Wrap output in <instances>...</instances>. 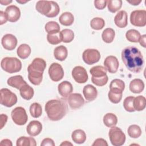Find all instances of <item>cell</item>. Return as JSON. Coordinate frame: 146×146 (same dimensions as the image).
<instances>
[{"label":"cell","mask_w":146,"mask_h":146,"mask_svg":"<svg viewBox=\"0 0 146 146\" xmlns=\"http://www.w3.org/2000/svg\"><path fill=\"white\" fill-rule=\"evenodd\" d=\"M71 138L73 141L76 144L84 143L86 140V135L82 129H76L71 134Z\"/></svg>","instance_id":"27"},{"label":"cell","mask_w":146,"mask_h":146,"mask_svg":"<svg viewBox=\"0 0 146 146\" xmlns=\"http://www.w3.org/2000/svg\"><path fill=\"white\" fill-rule=\"evenodd\" d=\"M107 70L102 66H96L92 67L90 70V72L92 75L91 79L103 78L107 75Z\"/></svg>","instance_id":"21"},{"label":"cell","mask_w":146,"mask_h":146,"mask_svg":"<svg viewBox=\"0 0 146 146\" xmlns=\"http://www.w3.org/2000/svg\"><path fill=\"white\" fill-rule=\"evenodd\" d=\"M72 76L75 81L78 83H86L88 78L86 69L80 66L75 67L72 70Z\"/></svg>","instance_id":"12"},{"label":"cell","mask_w":146,"mask_h":146,"mask_svg":"<svg viewBox=\"0 0 146 146\" xmlns=\"http://www.w3.org/2000/svg\"><path fill=\"white\" fill-rule=\"evenodd\" d=\"M45 111L50 120L58 121L66 115L67 105L63 100L52 99L46 103Z\"/></svg>","instance_id":"2"},{"label":"cell","mask_w":146,"mask_h":146,"mask_svg":"<svg viewBox=\"0 0 146 146\" xmlns=\"http://www.w3.org/2000/svg\"><path fill=\"white\" fill-rule=\"evenodd\" d=\"M109 100L114 104L119 103L122 98V93H117L110 90L108 94Z\"/></svg>","instance_id":"43"},{"label":"cell","mask_w":146,"mask_h":146,"mask_svg":"<svg viewBox=\"0 0 146 146\" xmlns=\"http://www.w3.org/2000/svg\"><path fill=\"white\" fill-rule=\"evenodd\" d=\"M121 59L127 69L132 72L138 73L143 67V56L140 51L134 46H128L123 49Z\"/></svg>","instance_id":"1"},{"label":"cell","mask_w":146,"mask_h":146,"mask_svg":"<svg viewBox=\"0 0 146 146\" xmlns=\"http://www.w3.org/2000/svg\"><path fill=\"white\" fill-rule=\"evenodd\" d=\"M107 5L108 10L111 13H115L118 11L122 6L121 0H108L107 1Z\"/></svg>","instance_id":"38"},{"label":"cell","mask_w":146,"mask_h":146,"mask_svg":"<svg viewBox=\"0 0 146 146\" xmlns=\"http://www.w3.org/2000/svg\"><path fill=\"white\" fill-rule=\"evenodd\" d=\"M11 116L14 123L18 125L25 124L28 120L26 110L22 107H17L13 109L11 113Z\"/></svg>","instance_id":"8"},{"label":"cell","mask_w":146,"mask_h":146,"mask_svg":"<svg viewBox=\"0 0 146 146\" xmlns=\"http://www.w3.org/2000/svg\"><path fill=\"white\" fill-rule=\"evenodd\" d=\"M59 21L62 25L68 26L73 23L74 17L73 14L70 12H64L59 17Z\"/></svg>","instance_id":"29"},{"label":"cell","mask_w":146,"mask_h":146,"mask_svg":"<svg viewBox=\"0 0 146 146\" xmlns=\"http://www.w3.org/2000/svg\"><path fill=\"white\" fill-rule=\"evenodd\" d=\"M83 61L88 65L93 64L98 62L100 59V54L96 49L88 48L84 51L82 55Z\"/></svg>","instance_id":"10"},{"label":"cell","mask_w":146,"mask_h":146,"mask_svg":"<svg viewBox=\"0 0 146 146\" xmlns=\"http://www.w3.org/2000/svg\"><path fill=\"white\" fill-rule=\"evenodd\" d=\"M60 145H66V146H67V145H72V144L70 142H68V141H63V143H62L60 144Z\"/></svg>","instance_id":"54"},{"label":"cell","mask_w":146,"mask_h":146,"mask_svg":"<svg viewBox=\"0 0 146 146\" xmlns=\"http://www.w3.org/2000/svg\"><path fill=\"white\" fill-rule=\"evenodd\" d=\"M42 125L38 120H33L30 121L27 126L26 131L27 133L31 136L38 135L42 131Z\"/></svg>","instance_id":"17"},{"label":"cell","mask_w":146,"mask_h":146,"mask_svg":"<svg viewBox=\"0 0 146 146\" xmlns=\"http://www.w3.org/2000/svg\"><path fill=\"white\" fill-rule=\"evenodd\" d=\"M46 67V61L40 58H35L28 66V79L33 84L38 86L40 84Z\"/></svg>","instance_id":"3"},{"label":"cell","mask_w":146,"mask_h":146,"mask_svg":"<svg viewBox=\"0 0 146 146\" xmlns=\"http://www.w3.org/2000/svg\"><path fill=\"white\" fill-rule=\"evenodd\" d=\"M16 1L18 3H21V4H23V3H25L27 2V1H22V0H16Z\"/></svg>","instance_id":"55"},{"label":"cell","mask_w":146,"mask_h":146,"mask_svg":"<svg viewBox=\"0 0 146 146\" xmlns=\"http://www.w3.org/2000/svg\"><path fill=\"white\" fill-rule=\"evenodd\" d=\"M12 2V1H7V0H1L0 1V3L1 5H9V3H11Z\"/></svg>","instance_id":"53"},{"label":"cell","mask_w":146,"mask_h":146,"mask_svg":"<svg viewBox=\"0 0 146 146\" xmlns=\"http://www.w3.org/2000/svg\"><path fill=\"white\" fill-rule=\"evenodd\" d=\"M1 67L5 71L13 74L21 71L22 63L15 57H5L1 60Z\"/></svg>","instance_id":"5"},{"label":"cell","mask_w":146,"mask_h":146,"mask_svg":"<svg viewBox=\"0 0 146 146\" xmlns=\"http://www.w3.org/2000/svg\"><path fill=\"white\" fill-rule=\"evenodd\" d=\"M130 22L135 26H145L146 25V11L144 10H137L131 12Z\"/></svg>","instance_id":"9"},{"label":"cell","mask_w":146,"mask_h":146,"mask_svg":"<svg viewBox=\"0 0 146 146\" xmlns=\"http://www.w3.org/2000/svg\"><path fill=\"white\" fill-rule=\"evenodd\" d=\"M104 66L110 73L114 74L117 72L119 63L116 57L113 55H110L105 59L104 61Z\"/></svg>","instance_id":"15"},{"label":"cell","mask_w":146,"mask_h":146,"mask_svg":"<svg viewBox=\"0 0 146 146\" xmlns=\"http://www.w3.org/2000/svg\"><path fill=\"white\" fill-rule=\"evenodd\" d=\"M68 102L71 108L75 110L84 105V100L80 94L73 93L68 97Z\"/></svg>","instance_id":"13"},{"label":"cell","mask_w":146,"mask_h":146,"mask_svg":"<svg viewBox=\"0 0 146 146\" xmlns=\"http://www.w3.org/2000/svg\"><path fill=\"white\" fill-rule=\"evenodd\" d=\"M1 92V104L7 107H11L17 102V95L12 92L10 90L3 88L0 91Z\"/></svg>","instance_id":"7"},{"label":"cell","mask_w":146,"mask_h":146,"mask_svg":"<svg viewBox=\"0 0 146 146\" xmlns=\"http://www.w3.org/2000/svg\"><path fill=\"white\" fill-rule=\"evenodd\" d=\"M47 40L48 42L51 44L55 45L60 43L62 42L60 36V32L59 33L54 34H48L47 35Z\"/></svg>","instance_id":"42"},{"label":"cell","mask_w":146,"mask_h":146,"mask_svg":"<svg viewBox=\"0 0 146 146\" xmlns=\"http://www.w3.org/2000/svg\"><path fill=\"white\" fill-rule=\"evenodd\" d=\"M140 33L136 30L131 29L127 31L125 34L126 39L131 42L136 43L138 42L140 38Z\"/></svg>","instance_id":"36"},{"label":"cell","mask_w":146,"mask_h":146,"mask_svg":"<svg viewBox=\"0 0 146 146\" xmlns=\"http://www.w3.org/2000/svg\"><path fill=\"white\" fill-rule=\"evenodd\" d=\"M30 112L32 117L34 118L39 117L42 113L41 105L38 103H33L30 107Z\"/></svg>","instance_id":"39"},{"label":"cell","mask_w":146,"mask_h":146,"mask_svg":"<svg viewBox=\"0 0 146 146\" xmlns=\"http://www.w3.org/2000/svg\"><path fill=\"white\" fill-rule=\"evenodd\" d=\"M7 17L6 16L5 13H4L2 11H0V25H2L4 23H5L7 21Z\"/></svg>","instance_id":"48"},{"label":"cell","mask_w":146,"mask_h":146,"mask_svg":"<svg viewBox=\"0 0 146 146\" xmlns=\"http://www.w3.org/2000/svg\"><path fill=\"white\" fill-rule=\"evenodd\" d=\"M20 95L22 98L25 100H30L34 96V89L29 84H26L23 85L20 89Z\"/></svg>","instance_id":"26"},{"label":"cell","mask_w":146,"mask_h":146,"mask_svg":"<svg viewBox=\"0 0 146 146\" xmlns=\"http://www.w3.org/2000/svg\"><path fill=\"white\" fill-rule=\"evenodd\" d=\"M115 36V32L111 28H107L102 33V37L103 40L107 43L112 42Z\"/></svg>","instance_id":"33"},{"label":"cell","mask_w":146,"mask_h":146,"mask_svg":"<svg viewBox=\"0 0 146 146\" xmlns=\"http://www.w3.org/2000/svg\"><path fill=\"white\" fill-rule=\"evenodd\" d=\"M92 145V146H108V144L104 139L102 138H98L94 141Z\"/></svg>","instance_id":"46"},{"label":"cell","mask_w":146,"mask_h":146,"mask_svg":"<svg viewBox=\"0 0 146 146\" xmlns=\"http://www.w3.org/2000/svg\"><path fill=\"white\" fill-rule=\"evenodd\" d=\"M0 144L1 145H7V146H12L13 144L10 140L9 139H3L1 141Z\"/></svg>","instance_id":"51"},{"label":"cell","mask_w":146,"mask_h":146,"mask_svg":"<svg viewBox=\"0 0 146 146\" xmlns=\"http://www.w3.org/2000/svg\"><path fill=\"white\" fill-rule=\"evenodd\" d=\"M48 72L50 79L54 82H58L64 76L63 69L62 66L58 63H52L49 67Z\"/></svg>","instance_id":"11"},{"label":"cell","mask_w":146,"mask_h":146,"mask_svg":"<svg viewBox=\"0 0 146 146\" xmlns=\"http://www.w3.org/2000/svg\"><path fill=\"white\" fill-rule=\"evenodd\" d=\"M134 98L135 97L132 96H128L125 98L123 102V107L125 111L129 112H132L135 111L133 107Z\"/></svg>","instance_id":"41"},{"label":"cell","mask_w":146,"mask_h":146,"mask_svg":"<svg viewBox=\"0 0 146 146\" xmlns=\"http://www.w3.org/2000/svg\"><path fill=\"white\" fill-rule=\"evenodd\" d=\"M9 86L17 89H20L23 85L27 84L21 75H15L9 78L7 80Z\"/></svg>","instance_id":"22"},{"label":"cell","mask_w":146,"mask_h":146,"mask_svg":"<svg viewBox=\"0 0 146 146\" xmlns=\"http://www.w3.org/2000/svg\"><path fill=\"white\" fill-rule=\"evenodd\" d=\"M130 91L135 94L141 92L144 88V83L141 79H134L129 83Z\"/></svg>","instance_id":"23"},{"label":"cell","mask_w":146,"mask_h":146,"mask_svg":"<svg viewBox=\"0 0 146 146\" xmlns=\"http://www.w3.org/2000/svg\"><path fill=\"white\" fill-rule=\"evenodd\" d=\"M31 52V50L29 45L27 44H21L17 48V55L21 59H25L29 56Z\"/></svg>","instance_id":"28"},{"label":"cell","mask_w":146,"mask_h":146,"mask_svg":"<svg viewBox=\"0 0 146 146\" xmlns=\"http://www.w3.org/2000/svg\"><path fill=\"white\" fill-rule=\"evenodd\" d=\"M67 49L65 46L63 45L57 46L54 49V55L56 60H58L59 61H63L67 57Z\"/></svg>","instance_id":"25"},{"label":"cell","mask_w":146,"mask_h":146,"mask_svg":"<svg viewBox=\"0 0 146 146\" xmlns=\"http://www.w3.org/2000/svg\"><path fill=\"white\" fill-rule=\"evenodd\" d=\"M45 30L49 34L59 33L60 31L59 25L55 21H49L45 25Z\"/></svg>","instance_id":"34"},{"label":"cell","mask_w":146,"mask_h":146,"mask_svg":"<svg viewBox=\"0 0 146 146\" xmlns=\"http://www.w3.org/2000/svg\"><path fill=\"white\" fill-rule=\"evenodd\" d=\"M95 7L98 10H103L107 5V1L106 0H95L94 1Z\"/></svg>","instance_id":"45"},{"label":"cell","mask_w":146,"mask_h":146,"mask_svg":"<svg viewBox=\"0 0 146 146\" xmlns=\"http://www.w3.org/2000/svg\"><path fill=\"white\" fill-rule=\"evenodd\" d=\"M55 143L54 142L53 140L50 139V138H45L44 139L41 144L40 145L42 146H46V145H48V146H55Z\"/></svg>","instance_id":"47"},{"label":"cell","mask_w":146,"mask_h":146,"mask_svg":"<svg viewBox=\"0 0 146 146\" xmlns=\"http://www.w3.org/2000/svg\"><path fill=\"white\" fill-rule=\"evenodd\" d=\"M1 129H2L3 126L6 124L7 120V116L5 114H1Z\"/></svg>","instance_id":"49"},{"label":"cell","mask_w":146,"mask_h":146,"mask_svg":"<svg viewBox=\"0 0 146 146\" xmlns=\"http://www.w3.org/2000/svg\"><path fill=\"white\" fill-rule=\"evenodd\" d=\"M115 25L119 28H124L128 24L127 13L124 10L119 11L114 18Z\"/></svg>","instance_id":"19"},{"label":"cell","mask_w":146,"mask_h":146,"mask_svg":"<svg viewBox=\"0 0 146 146\" xmlns=\"http://www.w3.org/2000/svg\"><path fill=\"white\" fill-rule=\"evenodd\" d=\"M127 1L128 3H129L130 4L132 5H134V6L138 5L141 2V1H137V0H127Z\"/></svg>","instance_id":"52"},{"label":"cell","mask_w":146,"mask_h":146,"mask_svg":"<svg viewBox=\"0 0 146 146\" xmlns=\"http://www.w3.org/2000/svg\"><path fill=\"white\" fill-rule=\"evenodd\" d=\"M58 90L59 94L63 98H67L73 91V87L70 82L63 81L59 84Z\"/></svg>","instance_id":"18"},{"label":"cell","mask_w":146,"mask_h":146,"mask_svg":"<svg viewBox=\"0 0 146 146\" xmlns=\"http://www.w3.org/2000/svg\"><path fill=\"white\" fill-rule=\"evenodd\" d=\"M125 88L124 82L119 79H115L111 82L110 84V90L117 93H122Z\"/></svg>","instance_id":"24"},{"label":"cell","mask_w":146,"mask_h":146,"mask_svg":"<svg viewBox=\"0 0 146 146\" xmlns=\"http://www.w3.org/2000/svg\"><path fill=\"white\" fill-rule=\"evenodd\" d=\"M128 135L133 139H137L141 135V129L140 127L136 124L131 125L127 129Z\"/></svg>","instance_id":"37"},{"label":"cell","mask_w":146,"mask_h":146,"mask_svg":"<svg viewBox=\"0 0 146 146\" xmlns=\"http://www.w3.org/2000/svg\"><path fill=\"white\" fill-rule=\"evenodd\" d=\"M17 43V38L11 34L5 35L1 39V43L3 47L7 50H14L16 47Z\"/></svg>","instance_id":"14"},{"label":"cell","mask_w":146,"mask_h":146,"mask_svg":"<svg viewBox=\"0 0 146 146\" xmlns=\"http://www.w3.org/2000/svg\"><path fill=\"white\" fill-rule=\"evenodd\" d=\"M108 76H106L103 78H99V79H91V81L92 83L98 86H103L107 84L108 82Z\"/></svg>","instance_id":"44"},{"label":"cell","mask_w":146,"mask_h":146,"mask_svg":"<svg viewBox=\"0 0 146 146\" xmlns=\"http://www.w3.org/2000/svg\"><path fill=\"white\" fill-rule=\"evenodd\" d=\"M35 9L41 14L48 18L56 17L60 11L58 3L52 1H39L36 3Z\"/></svg>","instance_id":"4"},{"label":"cell","mask_w":146,"mask_h":146,"mask_svg":"<svg viewBox=\"0 0 146 146\" xmlns=\"http://www.w3.org/2000/svg\"><path fill=\"white\" fill-rule=\"evenodd\" d=\"M61 40L64 43H70L74 38V33L72 30L68 29L62 30L60 32Z\"/></svg>","instance_id":"32"},{"label":"cell","mask_w":146,"mask_h":146,"mask_svg":"<svg viewBox=\"0 0 146 146\" xmlns=\"http://www.w3.org/2000/svg\"><path fill=\"white\" fill-rule=\"evenodd\" d=\"M145 41H146V35L144 34V35L140 36L139 42L140 45H141L143 47H146V42Z\"/></svg>","instance_id":"50"},{"label":"cell","mask_w":146,"mask_h":146,"mask_svg":"<svg viewBox=\"0 0 146 146\" xmlns=\"http://www.w3.org/2000/svg\"><path fill=\"white\" fill-rule=\"evenodd\" d=\"M133 107L135 111H140L145 108V98L139 95L134 98Z\"/></svg>","instance_id":"35"},{"label":"cell","mask_w":146,"mask_h":146,"mask_svg":"<svg viewBox=\"0 0 146 146\" xmlns=\"http://www.w3.org/2000/svg\"><path fill=\"white\" fill-rule=\"evenodd\" d=\"M110 140L114 146H121L125 141V135L122 130L117 127H113L108 132Z\"/></svg>","instance_id":"6"},{"label":"cell","mask_w":146,"mask_h":146,"mask_svg":"<svg viewBox=\"0 0 146 146\" xmlns=\"http://www.w3.org/2000/svg\"><path fill=\"white\" fill-rule=\"evenodd\" d=\"M5 13L7 20L11 22H17L21 16L19 9L15 5H10L7 7Z\"/></svg>","instance_id":"16"},{"label":"cell","mask_w":146,"mask_h":146,"mask_svg":"<svg viewBox=\"0 0 146 146\" xmlns=\"http://www.w3.org/2000/svg\"><path fill=\"white\" fill-rule=\"evenodd\" d=\"M83 93L85 99L88 102L94 100L98 96V91L96 87L91 84L85 86L83 90Z\"/></svg>","instance_id":"20"},{"label":"cell","mask_w":146,"mask_h":146,"mask_svg":"<svg viewBox=\"0 0 146 146\" xmlns=\"http://www.w3.org/2000/svg\"><path fill=\"white\" fill-rule=\"evenodd\" d=\"M105 25L104 19L100 17L94 18L90 22V26L94 30H99L102 29Z\"/></svg>","instance_id":"40"},{"label":"cell","mask_w":146,"mask_h":146,"mask_svg":"<svg viewBox=\"0 0 146 146\" xmlns=\"http://www.w3.org/2000/svg\"><path fill=\"white\" fill-rule=\"evenodd\" d=\"M103 123L107 127H113L117 124V116L112 113H107L103 117Z\"/></svg>","instance_id":"30"},{"label":"cell","mask_w":146,"mask_h":146,"mask_svg":"<svg viewBox=\"0 0 146 146\" xmlns=\"http://www.w3.org/2000/svg\"><path fill=\"white\" fill-rule=\"evenodd\" d=\"M16 145L17 146H35L36 143L32 137L21 136L17 139Z\"/></svg>","instance_id":"31"}]
</instances>
